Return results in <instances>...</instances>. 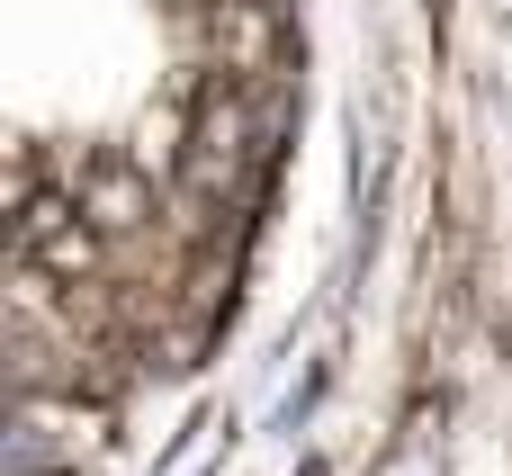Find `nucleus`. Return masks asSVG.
<instances>
[{"label": "nucleus", "instance_id": "nucleus-1", "mask_svg": "<svg viewBox=\"0 0 512 476\" xmlns=\"http://www.w3.org/2000/svg\"><path fill=\"white\" fill-rule=\"evenodd\" d=\"M279 108L270 0L18 9V378L99 396L180 360L252 216Z\"/></svg>", "mask_w": 512, "mask_h": 476}]
</instances>
